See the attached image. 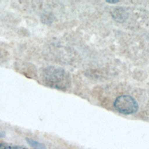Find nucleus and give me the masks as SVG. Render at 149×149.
I'll return each instance as SVG.
<instances>
[{"label": "nucleus", "instance_id": "f257e3e1", "mask_svg": "<svg viewBox=\"0 0 149 149\" xmlns=\"http://www.w3.org/2000/svg\"><path fill=\"white\" fill-rule=\"evenodd\" d=\"M42 76L45 84L54 88L63 90L66 88L69 84V75L61 68L47 67L44 69Z\"/></svg>", "mask_w": 149, "mask_h": 149}, {"label": "nucleus", "instance_id": "f03ea898", "mask_svg": "<svg viewBox=\"0 0 149 149\" xmlns=\"http://www.w3.org/2000/svg\"><path fill=\"white\" fill-rule=\"evenodd\" d=\"M113 106L119 112L125 115L136 112L139 107L136 100L128 95H122L118 97L113 102Z\"/></svg>", "mask_w": 149, "mask_h": 149}, {"label": "nucleus", "instance_id": "7ed1b4c3", "mask_svg": "<svg viewBox=\"0 0 149 149\" xmlns=\"http://www.w3.org/2000/svg\"><path fill=\"white\" fill-rule=\"evenodd\" d=\"M111 15L114 20L118 22H123L128 17V13L127 10L123 7L118 6L112 10Z\"/></svg>", "mask_w": 149, "mask_h": 149}, {"label": "nucleus", "instance_id": "20e7f679", "mask_svg": "<svg viewBox=\"0 0 149 149\" xmlns=\"http://www.w3.org/2000/svg\"><path fill=\"white\" fill-rule=\"evenodd\" d=\"M0 149H27V148L23 146H19V145L2 143L0 144Z\"/></svg>", "mask_w": 149, "mask_h": 149}, {"label": "nucleus", "instance_id": "39448f33", "mask_svg": "<svg viewBox=\"0 0 149 149\" xmlns=\"http://www.w3.org/2000/svg\"><path fill=\"white\" fill-rule=\"evenodd\" d=\"M106 2L109 3H116L118 2L119 1L118 0H107Z\"/></svg>", "mask_w": 149, "mask_h": 149}]
</instances>
